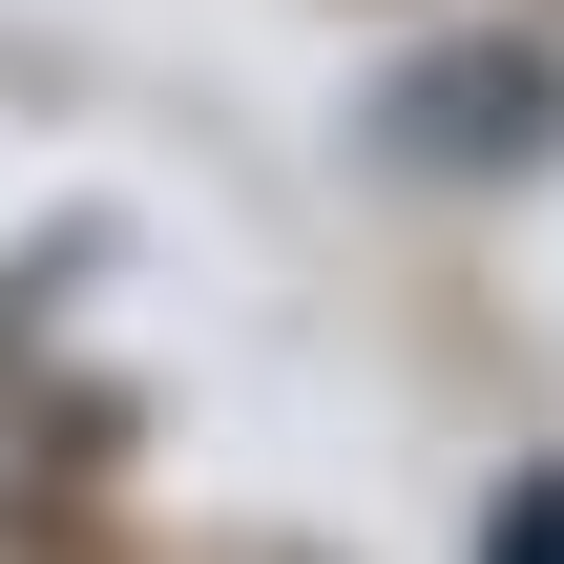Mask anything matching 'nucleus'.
I'll return each mask as SVG.
<instances>
[{
  "mask_svg": "<svg viewBox=\"0 0 564 564\" xmlns=\"http://www.w3.org/2000/svg\"><path fill=\"white\" fill-rule=\"evenodd\" d=\"M377 126H398L419 167H544L564 147V63H419Z\"/></svg>",
  "mask_w": 564,
  "mask_h": 564,
  "instance_id": "obj_1",
  "label": "nucleus"
}]
</instances>
